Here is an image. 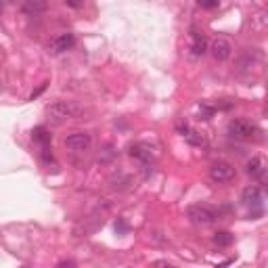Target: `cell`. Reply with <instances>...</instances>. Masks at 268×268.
<instances>
[{
	"label": "cell",
	"mask_w": 268,
	"mask_h": 268,
	"mask_svg": "<svg viewBox=\"0 0 268 268\" xmlns=\"http://www.w3.org/2000/svg\"><path fill=\"white\" fill-rule=\"evenodd\" d=\"M82 113V107L73 101H55L53 105L46 107V116L55 124H63L67 120H75Z\"/></svg>",
	"instance_id": "cell-1"
},
{
	"label": "cell",
	"mask_w": 268,
	"mask_h": 268,
	"mask_svg": "<svg viewBox=\"0 0 268 268\" xmlns=\"http://www.w3.org/2000/svg\"><path fill=\"white\" fill-rule=\"evenodd\" d=\"M228 134L237 140H251V138H256V134H260V130H258V126L251 124L249 120L235 118L228 122Z\"/></svg>",
	"instance_id": "cell-2"
},
{
	"label": "cell",
	"mask_w": 268,
	"mask_h": 268,
	"mask_svg": "<svg viewBox=\"0 0 268 268\" xmlns=\"http://www.w3.org/2000/svg\"><path fill=\"white\" fill-rule=\"evenodd\" d=\"M210 178L218 184H226V182L237 178V170H235V166L228 162H214L210 166Z\"/></svg>",
	"instance_id": "cell-3"
},
{
	"label": "cell",
	"mask_w": 268,
	"mask_h": 268,
	"mask_svg": "<svg viewBox=\"0 0 268 268\" xmlns=\"http://www.w3.org/2000/svg\"><path fill=\"white\" fill-rule=\"evenodd\" d=\"M92 145V136L88 132H73L65 138V149L73 153H84Z\"/></svg>",
	"instance_id": "cell-4"
},
{
	"label": "cell",
	"mask_w": 268,
	"mask_h": 268,
	"mask_svg": "<svg viewBox=\"0 0 268 268\" xmlns=\"http://www.w3.org/2000/svg\"><path fill=\"white\" fill-rule=\"evenodd\" d=\"M186 214H188V218H191V222L201 224V226L212 224L214 220H216V214L210 208H206V206H191Z\"/></svg>",
	"instance_id": "cell-5"
},
{
	"label": "cell",
	"mask_w": 268,
	"mask_h": 268,
	"mask_svg": "<svg viewBox=\"0 0 268 268\" xmlns=\"http://www.w3.org/2000/svg\"><path fill=\"white\" fill-rule=\"evenodd\" d=\"M188 40H191V44H188V51H191L193 57H203L208 53V38L201 34L199 29H191V34H188Z\"/></svg>",
	"instance_id": "cell-6"
},
{
	"label": "cell",
	"mask_w": 268,
	"mask_h": 268,
	"mask_svg": "<svg viewBox=\"0 0 268 268\" xmlns=\"http://www.w3.org/2000/svg\"><path fill=\"white\" fill-rule=\"evenodd\" d=\"M208 51L212 53V57H214L216 61H226V59H231V55H233V44H231L226 38H216V40L210 44Z\"/></svg>",
	"instance_id": "cell-7"
},
{
	"label": "cell",
	"mask_w": 268,
	"mask_h": 268,
	"mask_svg": "<svg viewBox=\"0 0 268 268\" xmlns=\"http://www.w3.org/2000/svg\"><path fill=\"white\" fill-rule=\"evenodd\" d=\"M73 44H75V36H73V34H69V31H65V34H61V36H57V38H53V40H51L49 51H51L53 55H61V53L69 51Z\"/></svg>",
	"instance_id": "cell-8"
},
{
	"label": "cell",
	"mask_w": 268,
	"mask_h": 268,
	"mask_svg": "<svg viewBox=\"0 0 268 268\" xmlns=\"http://www.w3.org/2000/svg\"><path fill=\"white\" fill-rule=\"evenodd\" d=\"M128 153H130V157H134V160H138V162H143L145 166H149L153 162V149L149 145H145V143H134V145H130L128 147Z\"/></svg>",
	"instance_id": "cell-9"
},
{
	"label": "cell",
	"mask_w": 268,
	"mask_h": 268,
	"mask_svg": "<svg viewBox=\"0 0 268 268\" xmlns=\"http://www.w3.org/2000/svg\"><path fill=\"white\" fill-rule=\"evenodd\" d=\"M21 11H23L25 15H31V17H36V15H42V13L49 11V3H46V0H25L23 7H21Z\"/></svg>",
	"instance_id": "cell-10"
},
{
	"label": "cell",
	"mask_w": 268,
	"mask_h": 268,
	"mask_svg": "<svg viewBox=\"0 0 268 268\" xmlns=\"http://www.w3.org/2000/svg\"><path fill=\"white\" fill-rule=\"evenodd\" d=\"M243 203L245 206H260L262 203V188L258 184H251L243 188Z\"/></svg>",
	"instance_id": "cell-11"
},
{
	"label": "cell",
	"mask_w": 268,
	"mask_h": 268,
	"mask_svg": "<svg viewBox=\"0 0 268 268\" xmlns=\"http://www.w3.org/2000/svg\"><path fill=\"white\" fill-rule=\"evenodd\" d=\"M247 174L256 180H260L264 176V160L262 157H251L247 162Z\"/></svg>",
	"instance_id": "cell-12"
},
{
	"label": "cell",
	"mask_w": 268,
	"mask_h": 268,
	"mask_svg": "<svg viewBox=\"0 0 268 268\" xmlns=\"http://www.w3.org/2000/svg\"><path fill=\"white\" fill-rule=\"evenodd\" d=\"M233 241H235V235L228 231H218L214 235V245H218V247H228V245H233Z\"/></svg>",
	"instance_id": "cell-13"
},
{
	"label": "cell",
	"mask_w": 268,
	"mask_h": 268,
	"mask_svg": "<svg viewBox=\"0 0 268 268\" xmlns=\"http://www.w3.org/2000/svg\"><path fill=\"white\" fill-rule=\"evenodd\" d=\"M184 138H186L193 147H203V145H206V136L199 134V132H193V130H188V132L184 134Z\"/></svg>",
	"instance_id": "cell-14"
},
{
	"label": "cell",
	"mask_w": 268,
	"mask_h": 268,
	"mask_svg": "<svg viewBox=\"0 0 268 268\" xmlns=\"http://www.w3.org/2000/svg\"><path fill=\"white\" fill-rule=\"evenodd\" d=\"M214 113H216V107H210V105L199 107V120H212Z\"/></svg>",
	"instance_id": "cell-15"
},
{
	"label": "cell",
	"mask_w": 268,
	"mask_h": 268,
	"mask_svg": "<svg viewBox=\"0 0 268 268\" xmlns=\"http://www.w3.org/2000/svg\"><path fill=\"white\" fill-rule=\"evenodd\" d=\"M34 138L40 140V143H51V134L46 132L44 128H36V130H34Z\"/></svg>",
	"instance_id": "cell-16"
},
{
	"label": "cell",
	"mask_w": 268,
	"mask_h": 268,
	"mask_svg": "<svg viewBox=\"0 0 268 268\" xmlns=\"http://www.w3.org/2000/svg\"><path fill=\"white\" fill-rule=\"evenodd\" d=\"M218 3H220V0H197V5L201 7V9H216L218 7Z\"/></svg>",
	"instance_id": "cell-17"
},
{
	"label": "cell",
	"mask_w": 268,
	"mask_h": 268,
	"mask_svg": "<svg viewBox=\"0 0 268 268\" xmlns=\"http://www.w3.org/2000/svg\"><path fill=\"white\" fill-rule=\"evenodd\" d=\"M126 228H128V224H126L122 218H118V220H116V231H118V233H126Z\"/></svg>",
	"instance_id": "cell-18"
},
{
	"label": "cell",
	"mask_w": 268,
	"mask_h": 268,
	"mask_svg": "<svg viewBox=\"0 0 268 268\" xmlns=\"http://www.w3.org/2000/svg\"><path fill=\"white\" fill-rule=\"evenodd\" d=\"M65 3H67L71 9H80V7H84V0H65Z\"/></svg>",
	"instance_id": "cell-19"
},
{
	"label": "cell",
	"mask_w": 268,
	"mask_h": 268,
	"mask_svg": "<svg viewBox=\"0 0 268 268\" xmlns=\"http://www.w3.org/2000/svg\"><path fill=\"white\" fill-rule=\"evenodd\" d=\"M155 266H170V262L168 260H157V262H153Z\"/></svg>",
	"instance_id": "cell-20"
},
{
	"label": "cell",
	"mask_w": 268,
	"mask_h": 268,
	"mask_svg": "<svg viewBox=\"0 0 268 268\" xmlns=\"http://www.w3.org/2000/svg\"><path fill=\"white\" fill-rule=\"evenodd\" d=\"M3 9H5V5H3V0H0V15H3Z\"/></svg>",
	"instance_id": "cell-21"
}]
</instances>
